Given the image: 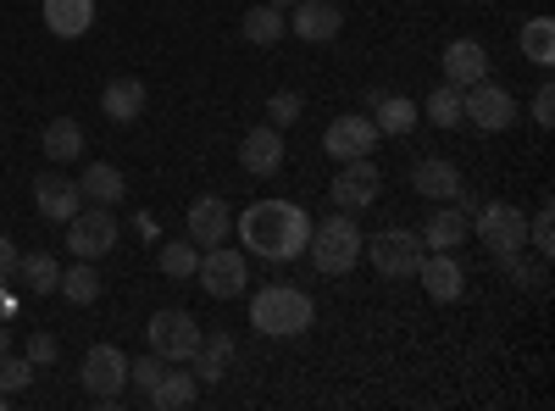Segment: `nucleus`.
<instances>
[{"label":"nucleus","instance_id":"1","mask_svg":"<svg viewBox=\"0 0 555 411\" xmlns=\"http://www.w3.org/2000/svg\"><path fill=\"white\" fill-rule=\"evenodd\" d=\"M240 240H245V251H256L267 261H295L311 240V217L295 201H256L240 217Z\"/></svg>","mask_w":555,"mask_h":411},{"label":"nucleus","instance_id":"2","mask_svg":"<svg viewBox=\"0 0 555 411\" xmlns=\"http://www.w3.org/2000/svg\"><path fill=\"white\" fill-rule=\"evenodd\" d=\"M311 317H317V306H311V295L295 290V284H267V290H256V300H250V329L267 334V339H295V334H306Z\"/></svg>","mask_w":555,"mask_h":411},{"label":"nucleus","instance_id":"3","mask_svg":"<svg viewBox=\"0 0 555 411\" xmlns=\"http://www.w3.org/2000/svg\"><path fill=\"white\" fill-rule=\"evenodd\" d=\"M361 228L350 222V211H334L328 222H311V240H306V251H311V261H317V272H328V279H345V272L361 261Z\"/></svg>","mask_w":555,"mask_h":411},{"label":"nucleus","instance_id":"4","mask_svg":"<svg viewBox=\"0 0 555 411\" xmlns=\"http://www.w3.org/2000/svg\"><path fill=\"white\" fill-rule=\"evenodd\" d=\"M117 245V217H112V206H78L73 217H67V251H73V261H101L106 251Z\"/></svg>","mask_w":555,"mask_h":411},{"label":"nucleus","instance_id":"5","mask_svg":"<svg viewBox=\"0 0 555 411\" xmlns=\"http://www.w3.org/2000/svg\"><path fill=\"white\" fill-rule=\"evenodd\" d=\"M461 123H473L483 133H500V128H512L517 123V95L512 89H500V84H473V89H461Z\"/></svg>","mask_w":555,"mask_h":411},{"label":"nucleus","instance_id":"6","mask_svg":"<svg viewBox=\"0 0 555 411\" xmlns=\"http://www.w3.org/2000/svg\"><path fill=\"white\" fill-rule=\"evenodd\" d=\"M373 256V267L384 279H416V261H423V234H411V228H384L361 245Z\"/></svg>","mask_w":555,"mask_h":411},{"label":"nucleus","instance_id":"7","mask_svg":"<svg viewBox=\"0 0 555 411\" xmlns=\"http://www.w3.org/2000/svg\"><path fill=\"white\" fill-rule=\"evenodd\" d=\"M378 190H384V172L373 167V156H356V162H339V178L328 184V201L356 217V211H366L378 201Z\"/></svg>","mask_w":555,"mask_h":411},{"label":"nucleus","instance_id":"8","mask_svg":"<svg viewBox=\"0 0 555 411\" xmlns=\"http://www.w3.org/2000/svg\"><path fill=\"white\" fill-rule=\"evenodd\" d=\"M145 339H151V350L172 368V361H190V356H195V345H201V323H195L190 311H178V306H172V311H156V317H151Z\"/></svg>","mask_w":555,"mask_h":411},{"label":"nucleus","instance_id":"9","mask_svg":"<svg viewBox=\"0 0 555 411\" xmlns=\"http://www.w3.org/2000/svg\"><path fill=\"white\" fill-rule=\"evenodd\" d=\"M195 279H201V290H206V295H217V300H234V295H245V284H250L245 251L211 245V251L201 256V267H195Z\"/></svg>","mask_w":555,"mask_h":411},{"label":"nucleus","instance_id":"10","mask_svg":"<svg viewBox=\"0 0 555 411\" xmlns=\"http://www.w3.org/2000/svg\"><path fill=\"white\" fill-rule=\"evenodd\" d=\"M473 217H478V240H483L494 256L528 245V217H522V206H512V201H489V206H478Z\"/></svg>","mask_w":555,"mask_h":411},{"label":"nucleus","instance_id":"11","mask_svg":"<svg viewBox=\"0 0 555 411\" xmlns=\"http://www.w3.org/2000/svg\"><path fill=\"white\" fill-rule=\"evenodd\" d=\"M83 389H89V400L95 406H112L117 395H122V384H128V356L117 350V345H95L83 356Z\"/></svg>","mask_w":555,"mask_h":411},{"label":"nucleus","instance_id":"12","mask_svg":"<svg viewBox=\"0 0 555 411\" xmlns=\"http://www.w3.org/2000/svg\"><path fill=\"white\" fill-rule=\"evenodd\" d=\"M322 151H328L334 162L373 156V151H378V128H373V117H334L328 133H322Z\"/></svg>","mask_w":555,"mask_h":411},{"label":"nucleus","instance_id":"13","mask_svg":"<svg viewBox=\"0 0 555 411\" xmlns=\"http://www.w3.org/2000/svg\"><path fill=\"white\" fill-rule=\"evenodd\" d=\"M240 167H245L250 178H272L278 167H284V133H278L272 123L250 128L245 140H240Z\"/></svg>","mask_w":555,"mask_h":411},{"label":"nucleus","instance_id":"14","mask_svg":"<svg viewBox=\"0 0 555 411\" xmlns=\"http://www.w3.org/2000/svg\"><path fill=\"white\" fill-rule=\"evenodd\" d=\"M289 28H295L306 44H328V39H339L345 12L334 7V0H295V17H289Z\"/></svg>","mask_w":555,"mask_h":411},{"label":"nucleus","instance_id":"15","mask_svg":"<svg viewBox=\"0 0 555 411\" xmlns=\"http://www.w3.org/2000/svg\"><path fill=\"white\" fill-rule=\"evenodd\" d=\"M416 279H423V290L434 300H461V290H467V272H461V261L450 251H434L416 261Z\"/></svg>","mask_w":555,"mask_h":411},{"label":"nucleus","instance_id":"16","mask_svg":"<svg viewBox=\"0 0 555 411\" xmlns=\"http://www.w3.org/2000/svg\"><path fill=\"white\" fill-rule=\"evenodd\" d=\"M444 78H450L455 89L483 84V78H489V51H483L478 39H455V44H444Z\"/></svg>","mask_w":555,"mask_h":411},{"label":"nucleus","instance_id":"17","mask_svg":"<svg viewBox=\"0 0 555 411\" xmlns=\"http://www.w3.org/2000/svg\"><path fill=\"white\" fill-rule=\"evenodd\" d=\"M411 190H416V195H428V206H439V201H455V195H461V172H455V162L423 156V162L411 167Z\"/></svg>","mask_w":555,"mask_h":411},{"label":"nucleus","instance_id":"18","mask_svg":"<svg viewBox=\"0 0 555 411\" xmlns=\"http://www.w3.org/2000/svg\"><path fill=\"white\" fill-rule=\"evenodd\" d=\"M78 184L73 178H62V172H39L34 178V206H39V217H51V222H67L73 211H78Z\"/></svg>","mask_w":555,"mask_h":411},{"label":"nucleus","instance_id":"19","mask_svg":"<svg viewBox=\"0 0 555 411\" xmlns=\"http://www.w3.org/2000/svg\"><path fill=\"white\" fill-rule=\"evenodd\" d=\"M44 7V28L56 39H83L95 28V0H39Z\"/></svg>","mask_w":555,"mask_h":411},{"label":"nucleus","instance_id":"20","mask_svg":"<svg viewBox=\"0 0 555 411\" xmlns=\"http://www.w3.org/2000/svg\"><path fill=\"white\" fill-rule=\"evenodd\" d=\"M467 234H473V217L461 206H450V201H439L428 211V222H423V245H434V251H455Z\"/></svg>","mask_w":555,"mask_h":411},{"label":"nucleus","instance_id":"21","mask_svg":"<svg viewBox=\"0 0 555 411\" xmlns=\"http://www.w3.org/2000/svg\"><path fill=\"white\" fill-rule=\"evenodd\" d=\"M228 361H234V334L211 329V334H201V345L190 356V373H195V384H217L228 373Z\"/></svg>","mask_w":555,"mask_h":411},{"label":"nucleus","instance_id":"22","mask_svg":"<svg viewBox=\"0 0 555 411\" xmlns=\"http://www.w3.org/2000/svg\"><path fill=\"white\" fill-rule=\"evenodd\" d=\"M228 222H234V217H228V206H222L217 195H201V201L190 206V240H195L201 251H211V245L228 240Z\"/></svg>","mask_w":555,"mask_h":411},{"label":"nucleus","instance_id":"23","mask_svg":"<svg viewBox=\"0 0 555 411\" xmlns=\"http://www.w3.org/2000/svg\"><path fill=\"white\" fill-rule=\"evenodd\" d=\"M78 195L95 201V206H117V201L128 195V178H122V167H112V162H89L83 178H78Z\"/></svg>","mask_w":555,"mask_h":411},{"label":"nucleus","instance_id":"24","mask_svg":"<svg viewBox=\"0 0 555 411\" xmlns=\"http://www.w3.org/2000/svg\"><path fill=\"white\" fill-rule=\"evenodd\" d=\"M366 106H378V112H373V128H378V133H411L416 117H423V106H416V101H405V95H378V89L366 95Z\"/></svg>","mask_w":555,"mask_h":411},{"label":"nucleus","instance_id":"25","mask_svg":"<svg viewBox=\"0 0 555 411\" xmlns=\"http://www.w3.org/2000/svg\"><path fill=\"white\" fill-rule=\"evenodd\" d=\"M101 112L112 123H133L139 112H145V84H139V78H112L101 89Z\"/></svg>","mask_w":555,"mask_h":411},{"label":"nucleus","instance_id":"26","mask_svg":"<svg viewBox=\"0 0 555 411\" xmlns=\"http://www.w3.org/2000/svg\"><path fill=\"white\" fill-rule=\"evenodd\" d=\"M240 34L250 39V44H278L289 34V17H284V7H250L245 17H240Z\"/></svg>","mask_w":555,"mask_h":411},{"label":"nucleus","instance_id":"27","mask_svg":"<svg viewBox=\"0 0 555 411\" xmlns=\"http://www.w3.org/2000/svg\"><path fill=\"white\" fill-rule=\"evenodd\" d=\"M17 279H23V290L28 295H56V284H62V267L44 256V251H34V256H17Z\"/></svg>","mask_w":555,"mask_h":411},{"label":"nucleus","instance_id":"28","mask_svg":"<svg viewBox=\"0 0 555 411\" xmlns=\"http://www.w3.org/2000/svg\"><path fill=\"white\" fill-rule=\"evenodd\" d=\"M78 151H83V123L78 117H56L44 128V156L51 162H78Z\"/></svg>","mask_w":555,"mask_h":411},{"label":"nucleus","instance_id":"29","mask_svg":"<svg viewBox=\"0 0 555 411\" xmlns=\"http://www.w3.org/2000/svg\"><path fill=\"white\" fill-rule=\"evenodd\" d=\"M56 295H67L73 306H95V300H101V272L89 267V261H73V267L62 272V284H56Z\"/></svg>","mask_w":555,"mask_h":411},{"label":"nucleus","instance_id":"30","mask_svg":"<svg viewBox=\"0 0 555 411\" xmlns=\"http://www.w3.org/2000/svg\"><path fill=\"white\" fill-rule=\"evenodd\" d=\"M195 395H201L195 373H162V384L151 389V406H162V411H183V406H195Z\"/></svg>","mask_w":555,"mask_h":411},{"label":"nucleus","instance_id":"31","mask_svg":"<svg viewBox=\"0 0 555 411\" xmlns=\"http://www.w3.org/2000/svg\"><path fill=\"white\" fill-rule=\"evenodd\" d=\"M494 261H500V272H505V279H512L517 290H544V284H550V272H544V261H528L522 251H500Z\"/></svg>","mask_w":555,"mask_h":411},{"label":"nucleus","instance_id":"32","mask_svg":"<svg viewBox=\"0 0 555 411\" xmlns=\"http://www.w3.org/2000/svg\"><path fill=\"white\" fill-rule=\"evenodd\" d=\"M522 56H528L533 67H550V62H555V23H550V17L522 23Z\"/></svg>","mask_w":555,"mask_h":411},{"label":"nucleus","instance_id":"33","mask_svg":"<svg viewBox=\"0 0 555 411\" xmlns=\"http://www.w3.org/2000/svg\"><path fill=\"white\" fill-rule=\"evenodd\" d=\"M195 267H201V245L195 240L162 245V272H167V279H195Z\"/></svg>","mask_w":555,"mask_h":411},{"label":"nucleus","instance_id":"34","mask_svg":"<svg viewBox=\"0 0 555 411\" xmlns=\"http://www.w3.org/2000/svg\"><path fill=\"white\" fill-rule=\"evenodd\" d=\"M423 117H434V128H455L461 123V89L455 84L434 89V95L423 101Z\"/></svg>","mask_w":555,"mask_h":411},{"label":"nucleus","instance_id":"35","mask_svg":"<svg viewBox=\"0 0 555 411\" xmlns=\"http://www.w3.org/2000/svg\"><path fill=\"white\" fill-rule=\"evenodd\" d=\"M300 112H306V101L295 95V89H278V95L267 101V123H272V128H289V123H300Z\"/></svg>","mask_w":555,"mask_h":411},{"label":"nucleus","instance_id":"36","mask_svg":"<svg viewBox=\"0 0 555 411\" xmlns=\"http://www.w3.org/2000/svg\"><path fill=\"white\" fill-rule=\"evenodd\" d=\"M34 384V361H17L12 350L0 356V395H17V389H28Z\"/></svg>","mask_w":555,"mask_h":411},{"label":"nucleus","instance_id":"37","mask_svg":"<svg viewBox=\"0 0 555 411\" xmlns=\"http://www.w3.org/2000/svg\"><path fill=\"white\" fill-rule=\"evenodd\" d=\"M162 373H167V361H162L156 350H151V356H139V361H128V384H139L145 395L162 384Z\"/></svg>","mask_w":555,"mask_h":411},{"label":"nucleus","instance_id":"38","mask_svg":"<svg viewBox=\"0 0 555 411\" xmlns=\"http://www.w3.org/2000/svg\"><path fill=\"white\" fill-rule=\"evenodd\" d=\"M528 245H533L539 256H550V251H555V217H550V206L528 222Z\"/></svg>","mask_w":555,"mask_h":411},{"label":"nucleus","instance_id":"39","mask_svg":"<svg viewBox=\"0 0 555 411\" xmlns=\"http://www.w3.org/2000/svg\"><path fill=\"white\" fill-rule=\"evenodd\" d=\"M62 356V345H56V334H28V361H34V368H51V361Z\"/></svg>","mask_w":555,"mask_h":411},{"label":"nucleus","instance_id":"40","mask_svg":"<svg viewBox=\"0 0 555 411\" xmlns=\"http://www.w3.org/2000/svg\"><path fill=\"white\" fill-rule=\"evenodd\" d=\"M533 123H539V128H550V123H555V89H550V84H539V89H533Z\"/></svg>","mask_w":555,"mask_h":411},{"label":"nucleus","instance_id":"41","mask_svg":"<svg viewBox=\"0 0 555 411\" xmlns=\"http://www.w3.org/2000/svg\"><path fill=\"white\" fill-rule=\"evenodd\" d=\"M12 272H17V245H12L7 234H0V284H7Z\"/></svg>","mask_w":555,"mask_h":411},{"label":"nucleus","instance_id":"42","mask_svg":"<svg viewBox=\"0 0 555 411\" xmlns=\"http://www.w3.org/2000/svg\"><path fill=\"white\" fill-rule=\"evenodd\" d=\"M7 350H12V329H7V323H0V356H7Z\"/></svg>","mask_w":555,"mask_h":411},{"label":"nucleus","instance_id":"43","mask_svg":"<svg viewBox=\"0 0 555 411\" xmlns=\"http://www.w3.org/2000/svg\"><path fill=\"white\" fill-rule=\"evenodd\" d=\"M267 7H295V0H267Z\"/></svg>","mask_w":555,"mask_h":411}]
</instances>
